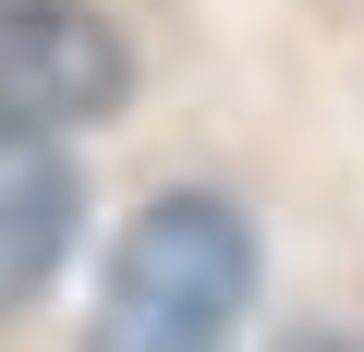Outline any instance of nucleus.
Returning a JSON list of instances; mask_svg holds the SVG:
<instances>
[{
	"mask_svg": "<svg viewBox=\"0 0 364 352\" xmlns=\"http://www.w3.org/2000/svg\"><path fill=\"white\" fill-rule=\"evenodd\" d=\"M255 304V231L231 195H158L85 316V352H219Z\"/></svg>",
	"mask_w": 364,
	"mask_h": 352,
	"instance_id": "f257e3e1",
	"label": "nucleus"
},
{
	"mask_svg": "<svg viewBox=\"0 0 364 352\" xmlns=\"http://www.w3.org/2000/svg\"><path fill=\"white\" fill-rule=\"evenodd\" d=\"M134 85L109 13H85V0H0V122L25 134H85L109 122Z\"/></svg>",
	"mask_w": 364,
	"mask_h": 352,
	"instance_id": "f03ea898",
	"label": "nucleus"
},
{
	"mask_svg": "<svg viewBox=\"0 0 364 352\" xmlns=\"http://www.w3.org/2000/svg\"><path fill=\"white\" fill-rule=\"evenodd\" d=\"M61 255H73V146L0 122V316L37 304Z\"/></svg>",
	"mask_w": 364,
	"mask_h": 352,
	"instance_id": "7ed1b4c3",
	"label": "nucleus"
},
{
	"mask_svg": "<svg viewBox=\"0 0 364 352\" xmlns=\"http://www.w3.org/2000/svg\"><path fill=\"white\" fill-rule=\"evenodd\" d=\"M291 352H340V340H291Z\"/></svg>",
	"mask_w": 364,
	"mask_h": 352,
	"instance_id": "20e7f679",
	"label": "nucleus"
}]
</instances>
